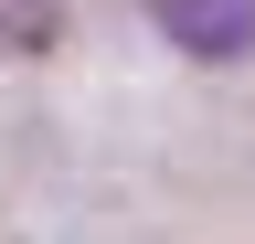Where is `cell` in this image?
<instances>
[{
  "label": "cell",
  "mask_w": 255,
  "mask_h": 244,
  "mask_svg": "<svg viewBox=\"0 0 255 244\" xmlns=\"http://www.w3.org/2000/svg\"><path fill=\"white\" fill-rule=\"evenodd\" d=\"M159 32H170L181 53H245L255 43V0H159Z\"/></svg>",
  "instance_id": "6da1fadb"
}]
</instances>
